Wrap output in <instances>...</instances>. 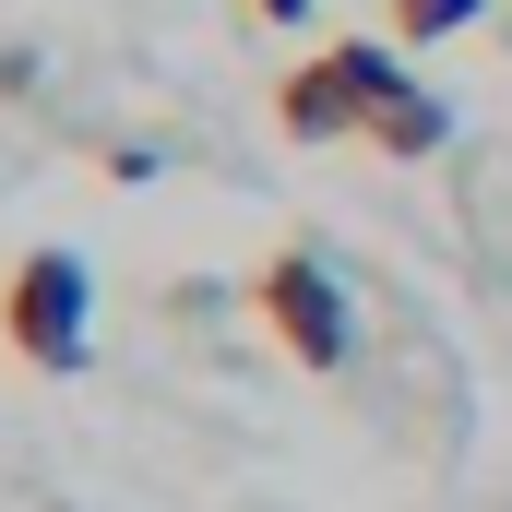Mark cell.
<instances>
[{
  "instance_id": "6",
  "label": "cell",
  "mask_w": 512,
  "mask_h": 512,
  "mask_svg": "<svg viewBox=\"0 0 512 512\" xmlns=\"http://www.w3.org/2000/svg\"><path fill=\"white\" fill-rule=\"evenodd\" d=\"M251 12L262 24H310V0H251Z\"/></svg>"
},
{
  "instance_id": "5",
  "label": "cell",
  "mask_w": 512,
  "mask_h": 512,
  "mask_svg": "<svg viewBox=\"0 0 512 512\" xmlns=\"http://www.w3.org/2000/svg\"><path fill=\"white\" fill-rule=\"evenodd\" d=\"M477 12H489V0H393V36H417V48H429V36H465Z\"/></svg>"
},
{
  "instance_id": "4",
  "label": "cell",
  "mask_w": 512,
  "mask_h": 512,
  "mask_svg": "<svg viewBox=\"0 0 512 512\" xmlns=\"http://www.w3.org/2000/svg\"><path fill=\"white\" fill-rule=\"evenodd\" d=\"M441 131H453V108H441L429 84H405L382 120H370V143H382V155H441Z\"/></svg>"
},
{
  "instance_id": "2",
  "label": "cell",
  "mask_w": 512,
  "mask_h": 512,
  "mask_svg": "<svg viewBox=\"0 0 512 512\" xmlns=\"http://www.w3.org/2000/svg\"><path fill=\"white\" fill-rule=\"evenodd\" d=\"M251 310H262V334H274L298 370H322V382L358 370V298H346V274L322 251H274L251 274Z\"/></svg>"
},
{
  "instance_id": "1",
  "label": "cell",
  "mask_w": 512,
  "mask_h": 512,
  "mask_svg": "<svg viewBox=\"0 0 512 512\" xmlns=\"http://www.w3.org/2000/svg\"><path fill=\"white\" fill-rule=\"evenodd\" d=\"M393 96H405V60H393L382 36H334L322 60H298L286 84H274V120L298 131V143H370Z\"/></svg>"
},
{
  "instance_id": "3",
  "label": "cell",
  "mask_w": 512,
  "mask_h": 512,
  "mask_svg": "<svg viewBox=\"0 0 512 512\" xmlns=\"http://www.w3.org/2000/svg\"><path fill=\"white\" fill-rule=\"evenodd\" d=\"M84 310H96V286H84V251H24L0 274V346L24 358V370H84Z\"/></svg>"
}]
</instances>
